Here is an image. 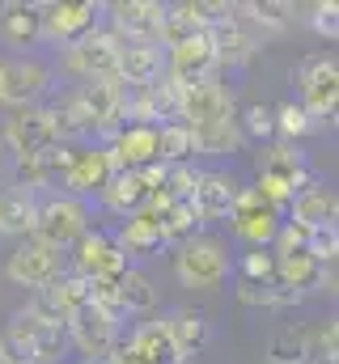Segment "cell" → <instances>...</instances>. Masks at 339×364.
Listing matches in <instances>:
<instances>
[{
	"mask_svg": "<svg viewBox=\"0 0 339 364\" xmlns=\"http://www.w3.org/2000/svg\"><path fill=\"white\" fill-rule=\"evenodd\" d=\"M145 199H149V191H145V182H140L136 170H119V174H110L106 186H102V203L110 212H119V216H136L145 208Z\"/></svg>",
	"mask_w": 339,
	"mask_h": 364,
	"instance_id": "29",
	"label": "cell"
},
{
	"mask_svg": "<svg viewBox=\"0 0 339 364\" xmlns=\"http://www.w3.org/2000/svg\"><path fill=\"white\" fill-rule=\"evenodd\" d=\"M276 114V132L280 136H288V140H301V136H310V132H318L323 123L306 110V106H297V102H284L280 110H271Z\"/></svg>",
	"mask_w": 339,
	"mask_h": 364,
	"instance_id": "38",
	"label": "cell"
},
{
	"mask_svg": "<svg viewBox=\"0 0 339 364\" xmlns=\"http://www.w3.org/2000/svg\"><path fill=\"white\" fill-rule=\"evenodd\" d=\"M115 246L123 250V259H127V255L145 259V255H153L157 246H166L157 216H153V212H145V208H140L136 216H127V220H123V229H119V237H115Z\"/></svg>",
	"mask_w": 339,
	"mask_h": 364,
	"instance_id": "28",
	"label": "cell"
},
{
	"mask_svg": "<svg viewBox=\"0 0 339 364\" xmlns=\"http://www.w3.org/2000/svg\"><path fill=\"white\" fill-rule=\"evenodd\" d=\"M271 364H306V326H280L267 343Z\"/></svg>",
	"mask_w": 339,
	"mask_h": 364,
	"instance_id": "37",
	"label": "cell"
},
{
	"mask_svg": "<svg viewBox=\"0 0 339 364\" xmlns=\"http://www.w3.org/2000/svg\"><path fill=\"white\" fill-rule=\"evenodd\" d=\"M115 77L127 90H149L162 77V47L157 43H119V60H115Z\"/></svg>",
	"mask_w": 339,
	"mask_h": 364,
	"instance_id": "18",
	"label": "cell"
},
{
	"mask_svg": "<svg viewBox=\"0 0 339 364\" xmlns=\"http://www.w3.org/2000/svg\"><path fill=\"white\" fill-rule=\"evenodd\" d=\"M64 335H68V343L81 352L85 360H98V356H110V352H115V343H119V322H115L110 314H102L98 305H85L81 314L68 318Z\"/></svg>",
	"mask_w": 339,
	"mask_h": 364,
	"instance_id": "9",
	"label": "cell"
},
{
	"mask_svg": "<svg viewBox=\"0 0 339 364\" xmlns=\"http://www.w3.org/2000/svg\"><path fill=\"white\" fill-rule=\"evenodd\" d=\"M297 85H301V106H306L318 123L335 119V110H339V64L335 60L310 55V60L301 64V73H297Z\"/></svg>",
	"mask_w": 339,
	"mask_h": 364,
	"instance_id": "5",
	"label": "cell"
},
{
	"mask_svg": "<svg viewBox=\"0 0 339 364\" xmlns=\"http://www.w3.org/2000/svg\"><path fill=\"white\" fill-rule=\"evenodd\" d=\"M85 364H110V356H98V360H85Z\"/></svg>",
	"mask_w": 339,
	"mask_h": 364,
	"instance_id": "47",
	"label": "cell"
},
{
	"mask_svg": "<svg viewBox=\"0 0 339 364\" xmlns=\"http://www.w3.org/2000/svg\"><path fill=\"white\" fill-rule=\"evenodd\" d=\"M174 275L182 288H221L229 275V255L212 237H191L174 255Z\"/></svg>",
	"mask_w": 339,
	"mask_h": 364,
	"instance_id": "2",
	"label": "cell"
},
{
	"mask_svg": "<svg viewBox=\"0 0 339 364\" xmlns=\"http://www.w3.org/2000/svg\"><path fill=\"white\" fill-rule=\"evenodd\" d=\"M47 85H51V68L47 64H38V60H0V102L21 110Z\"/></svg>",
	"mask_w": 339,
	"mask_h": 364,
	"instance_id": "15",
	"label": "cell"
},
{
	"mask_svg": "<svg viewBox=\"0 0 339 364\" xmlns=\"http://www.w3.org/2000/svg\"><path fill=\"white\" fill-rule=\"evenodd\" d=\"M110 364H145L136 356V348L132 343H115V352H110Z\"/></svg>",
	"mask_w": 339,
	"mask_h": 364,
	"instance_id": "46",
	"label": "cell"
},
{
	"mask_svg": "<svg viewBox=\"0 0 339 364\" xmlns=\"http://www.w3.org/2000/svg\"><path fill=\"white\" fill-rule=\"evenodd\" d=\"M238 301L251 305V309H288V305L301 301V292H293V288H284V284H276V279H267V284L242 279V284H238Z\"/></svg>",
	"mask_w": 339,
	"mask_h": 364,
	"instance_id": "34",
	"label": "cell"
},
{
	"mask_svg": "<svg viewBox=\"0 0 339 364\" xmlns=\"http://www.w3.org/2000/svg\"><path fill=\"white\" fill-rule=\"evenodd\" d=\"M115 60H119V38H115L110 30H89L85 38L68 43V51H64L68 73H77L85 81L115 77Z\"/></svg>",
	"mask_w": 339,
	"mask_h": 364,
	"instance_id": "10",
	"label": "cell"
},
{
	"mask_svg": "<svg viewBox=\"0 0 339 364\" xmlns=\"http://www.w3.org/2000/svg\"><path fill=\"white\" fill-rule=\"evenodd\" d=\"M81 97H85V106H89L93 132H102V136L115 140L127 127V97L132 93L119 85V77H98V81L81 85Z\"/></svg>",
	"mask_w": 339,
	"mask_h": 364,
	"instance_id": "7",
	"label": "cell"
},
{
	"mask_svg": "<svg viewBox=\"0 0 339 364\" xmlns=\"http://www.w3.org/2000/svg\"><path fill=\"white\" fill-rule=\"evenodd\" d=\"M73 250H77V255H73V275H81L85 284L119 279V275L127 272V259H123V250L115 246L110 233H98V229H93V233H85Z\"/></svg>",
	"mask_w": 339,
	"mask_h": 364,
	"instance_id": "8",
	"label": "cell"
},
{
	"mask_svg": "<svg viewBox=\"0 0 339 364\" xmlns=\"http://www.w3.org/2000/svg\"><path fill=\"white\" fill-rule=\"evenodd\" d=\"M89 233V208L73 195H56L47 203H38V220H34V242L51 246V250H68Z\"/></svg>",
	"mask_w": 339,
	"mask_h": 364,
	"instance_id": "1",
	"label": "cell"
},
{
	"mask_svg": "<svg viewBox=\"0 0 339 364\" xmlns=\"http://www.w3.org/2000/svg\"><path fill=\"white\" fill-rule=\"evenodd\" d=\"M259 174H271V178L288 182L293 191L297 186H306V157L293 149V144H276V149H267V153H259Z\"/></svg>",
	"mask_w": 339,
	"mask_h": 364,
	"instance_id": "31",
	"label": "cell"
},
{
	"mask_svg": "<svg viewBox=\"0 0 339 364\" xmlns=\"http://www.w3.org/2000/svg\"><path fill=\"white\" fill-rule=\"evenodd\" d=\"M166 331H170V343H174V352H178L182 364H187V356H195V352H204V348L212 343V322H208L199 309H178V314H170Z\"/></svg>",
	"mask_w": 339,
	"mask_h": 364,
	"instance_id": "20",
	"label": "cell"
},
{
	"mask_svg": "<svg viewBox=\"0 0 339 364\" xmlns=\"http://www.w3.org/2000/svg\"><path fill=\"white\" fill-rule=\"evenodd\" d=\"M34 220H38L34 191H21V186L0 191V237H30Z\"/></svg>",
	"mask_w": 339,
	"mask_h": 364,
	"instance_id": "23",
	"label": "cell"
},
{
	"mask_svg": "<svg viewBox=\"0 0 339 364\" xmlns=\"http://www.w3.org/2000/svg\"><path fill=\"white\" fill-rule=\"evenodd\" d=\"M162 4L153 0H115L110 4V34L119 43H157Z\"/></svg>",
	"mask_w": 339,
	"mask_h": 364,
	"instance_id": "16",
	"label": "cell"
},
{
	"mask_svg": "<svg viewBox=\"0 0 339 364\" xmlns=\"http://www.w3.org/2000/svg\"><path fill=\"white\" fill-rule=\"evenodd\" d=\"M288 220H297V225H306V229H318V225H335V191H327V186H318V182H306L297 195H293V203H288Z\"/></svg>",
	"mask_w": 339,
	"mask_h": 364,
	"instance_id": "25",
	"label": "cell"
},
{
	"mask_svg": "<svg viewBox=\"0 0 339 364\" xmlns=\"http://www.w3.org/2000/svg\"><path fill=\"white\" fill-rule=\"evenodd\" d=\"M0 170H4V144H0Z\"/></svg>",
	"mask_w": 339,
	"mask_h": 364,
	"instance_id": "48",
	"label": "cell"
},
{
	"mask_svg": "<svg viewBox=\"0 0 339 364\" xmlns=\"http://www.w3.org/2000/svg\"><path fill=\"white\" fill-rule=\"evenodd\" d=\"M115 288H119V309H123V314H149V309L157 305L153 279L145 272H136V267H127V272L119 275Z\"/></svg>",
	"mask_w": 339,
	"mask_h": 364,
	"instance_id": "32",
	"label": "cell"
},
{
	"mask_svg": "<svg viewBox=\"0 0 339 364\" xmlns=\"http://www.w3.org/2000/svg\"><path fill=\"white\" fill-rule=\"evenodd\" d=\"M306 237H310V229L306 225H297V220H280V233H276V255L271 259H288V255H301L306 250Z\"/></svg>",
	"mask_w": 339,
	"mask_h": 364,
	"instance_id": "43",
	"label": "cell"
},
{
	"mask_svg": "<svg viewBox=\"0 0 339 364\" xmlns=\"http://www.w3.org/2000/svg\"><path fill=\"white\" fill-rule=\"evenodd\" d=\"M229 220H234V233L242 242H251L254 250H267L276 242V233H280V212L271 203H263L254 186H238V199H234Z\"/></svg>",
	"mask_w": 339,
	"mask_h": 364,
	"instance_id": "6",
	"label": "cell"
},
{
	"mask_svg": "<svg viewBox=\"0 0 339 364\" xmlns=\"http://www.w3.org/2000/svg\"><path fill=\"white\" fill-rule=\"evenodd\" d=\"M89 305V284L81 275H60L56 284H47L43 292H34L30 301V314L38 322H56V326H68L73 314H81Z\"/></svg>",
	"mask_w": 339,
	"mask_h": 364,
	"instance_id": "11",
	"label": "cell"
},
{
	"mask_svg": "<svg viewBox=\"0 0 339 364\" xmlns=\"http://www.w3.org/2000/svg\"><path fill=\"white\" fill-rule=\"evenodd\" d=\"M0 9H4V4H0Z\"/></svg>",
	"mask_w": 339,
	"mask_h": 364,
	"instance_id": "49",
	"label": "cell"
},
{
	"mask_svg": "<svg viewBox=\"0 0 339 364\" xmlns=\"http://www.w3.org/2000/svg\"><path fill=\"white\" fill-rule=\"evenodd\" d=\"M238 132L251 136V140H267V136H276V114H271L263 102H251V106L238 114Z\"/></svg>",
	"mask_w": 339,
	"mask_h": 364,
	"instance_id": "40",
	"label": "cell"
},
{
	"mask_svg": "<svg viewBox=\"0 0 339 364\" xmlns=\"http://www.w3.org/2000/svg\"><path fill=\"white\" fill-rule=\"evenodd\" d=\"M0 38L9 47H30L43 38V4H26V0H13L0 9Z\"/></svg>",
	"mask_w": 339,
	"mask_h": 364,
	"instance_id": "21",
	"label": "cell"
},
{
	"mask_svg": "<svg viewBox=\"0 0 339 364\" xmlns=\"http://www.w3.org/2000/svg\"><path fill=\"white\" fill-rule=\"evenodd\" d=\"M234 13H246L263 34H284V30H288L293 4H280V0H251V4H238Z\"/></svg>",
	"mask_w": 339,
	"mask_h": 364,
	"instance_id": "36",
	"label": "cell"
},
{
	"mask_svg": "<svg viewBox=\"0 0 339 364\" xmlns=\"http://www.w3.org/2000/svg\"><path fill=\"white\" fill-rule=\"evenodd\" d=\"M234 199H238V182L229 174H199L191 191V208L199 212V220H229Z\"/></svg>",
	"mask_w": 339,
	"mask_h": 364,
	"instance_id": "19",
	"label": "cell"
},
{
	"mask_svg": "<svg viewBox=\"0 0 339 364\" xmlns=\"http://www.w3.org/2000/svg\"><path fill=\"white\" fill-rule=\"evenodd\" d=\"M157 225H162V237L166 242H191L195 229H199V212L191 208V199H170L166 208L157 212Z\"/></svg>",
	"mask_w": 339,
	"mask_h": 364,
	"instance_id": "33",
	"label": "cell"
},
{
	"mask_svg": "<svg viewBox=\"0 0 339 364\" xmlns=\"http://www.w3.org/2000/svg\"><path fill=\"white\" fill-rule=\"evenodd\" d=\"M204 38H208V47H212L217 64L242 68V64H251V60H254V38L246 34L242 17H234V4H229V9H225V13H221L217 21H208Z\"/></svg>",
	"mask_w": 339,
	"mask_h": 364,
	"instance_id": "14",
	"label": "cell"
},
{
	"mask_svg": "<svg viewBox=\"0 0 339 364\" xmlns=\"http://www.w3.org/2000/svg\"><path fill=\"white\" fill-rule=\"evenodd\" d=\"M187 157H191L187 123H162L157 127V161L162 166H187Z\"/></svg>",
	"mask_w": 339,
	"mask_h": 364,
	"instance_id": "35",
	"label": "cell"
},
{
	"mask_svg": "<svg viewBox=\"0 0 339 364\" xmlns=\"http://www.w3.org/2000/svg\"><path fill=\"white\" fill-rule=\"evenodd\" d=\"M64 348H68L64 326H56V322H38V331H34V352H38V364L60 360V352H64Z\"/></svg>",
	"mask_w": 339,
	"mask_h": 364,
	"instance_id": "41",
	"label": "cell"
},
{
	"mask_svg": "<svg viewBox=\"0 0 339 364\" xmlns=\"http://www.w3.org/2000/svg\"><path fill=\"white\" fill-rule=\"evenodd\" d=\"M89 30H98V4L93 0H56L43 4V34L51 43H77Z\"/></svg>",
	"mask_w": 339,
	"mask_h": 364,
	"instance_id": "13",
	"label": "cell"
},
{
	"mask_svg": "<svg viewBox=\"0 0 339 364\" xmlns=\"http://www.w3.org/2000/svg\"><path fill=\"white\" fill-rule=\"evenodd\" d=\"M217 119H238V102L234 93L217 81H199L178 97V123L199 127V123H217Z\"/></svg>",
	"mask_w": 339,
	"mask_h": 364,
	"instance_id": "12",
	"label": "cell"
},
{
	"mask_svg": "<svg viewBox=\"0 0 339 364\" xmlns=\"http://www.w3.org/2000/svg\"><path fill=\"white\" fill-rule=\"evenodd\" d=\"M310 26H314V34L335 38V34H339V4H335V0L314 4V9H310Z\"/></svg>",
	"mask_w": 339,
	"mask_h": 364,
	"instance_id": "45",
	"label": "cell"
},
{
	"mask_svg": "<svg viewBox=\"0 0 339 364\" xmlns=\"http://www.w3.org/2000/svg\"><path fill=\"white\" fill-rule=\"evenodd\" d=\"M187 132H191V153H204V157H229L246 144V136L238 132V119H217V123L187 127Z\"/></svg>",
	"mask_w": 339,
	"mask_h": 364,
	"instance_id": "26",
	"label": "cell"
},
{
	"mask_svg": "<svg viewBox=\"0 0 339 364\" xmlns=\"http://www.w3.org/2000/svg\"><path fill=\"white\" fill-rule=\"evenodd\" d=\"M195 182H199V174L191 170V166H166V174H162V195L166 199H191V191H195Z\"/></svg>",
	"mask_w": 339,
	"mask_h": 364,
	"instance_id": "42",
	"label": "cell"
},
{
	"mask_svg": "<svg viewBox=\"0 0 339 364\" xmlns=\"http://www.w3.org/2000/svg\"><path fill=\"white\" fill-rule=\"evenodd\" d=\"M4 275H9V284H17V288L43 292L47 284H56V279L64 275V255L51 250V246H43V242H34V237H26L17 250H9Z\"/></svg>",
	"mask_w": 339,
	"mask_h": 364,
	"instance_id": "3",
	"label": "cell"
},
{
	"mask_svg": "<svg viewBox=\"0 0 339 364\" xmlns=\"http://www.w3.org/2000/svg\"><path fill=\"white\" fill-rule=\"evenodd\" d=\"M242 279H251V284L276 279V259H271L267 250H251V255L242 259Z\"/></svg>",
	"mask_w": 339,
	"mask_h": 364,
	"instance_id": "44",
	"label": "cell"
},
{
	"mask_svg": "<svg viewBox=\"0 0 339 364\" xmlns=\"http://www.w3.org/2000/svg\"><path fill=\"white\" fill-rule=\"evenodd\" d=\"M0 144H4V153H13L17 161H30V157H43L47 149H56L60 140H56V132H51L47 110H38V106H21V110L4 123Z\"/></svg>",
	"mask_w": 339,
	"mask_h": 364,
	"instance_id": "4",
	"label": "cell"
},
{
	"mask_svg": "<svg viewBox=\"0 0 339 364\" xmlns=\"http://www.w3.org/2000/svg\"><path fill=\"white\" fill-rule=\"evenodd\" d=\"M217 68H221V64H217V55H212V47H208L204 34L191 38V43L170 47V81H174L178 90H191V85H199V81H212Z\"/></svg>",
	"mask_w": 339,
	"mask_h": 364,
	"instance_id": "17",
	"label": "cell"
},
{
	"mask_svg": "<svg viewBox=\"0 0 339 364\" xmlns=\"http://www.w3.org/2000/svg\"><path fill=\"white\" fill-rule=\"evenodd\" d=\"M47 119H51V132H56V140H60V144L93 132V119H89V106H85L81 90L60 93V97L47 106Z\"/></svg>",
	"mask_w": 339,
	"mask_h": 364,
	"instance_id": "22",
	"label": "cell"
},
{
	"mask_svg": "<svg viewBox=\"0 0 339 364\" xmlns=\"http://www.w3.org/2000/svg\"><path fill=\"white\" fill-rule=\"evenodd\" d=\"M306 255H310L314 263L331 267L335 255H339V229L335 225H318V229H310V237H306Z\"/></svg>",
	"mask_w": 339,
	"mask_h": 364,
	"instance_id": "39",
	"label": "cell"
},
{
	"mask_svg": "<svg viewBox=\"0 0 339 364\" xmlns=\"http://www.w3.org/2000/svg\"><path fill=\"white\" fill-rule=\"evenodd\" d=\"M127 343L136 348V356L145 364H182L178 352H174V343H170L166 322H145V326H136Z\"/></svg>",
	"mask_w": 339,
	"mask_h": 364,
	"instance_id": "30",
	"label": "cell"
},
{
	"mask_svg": "<svg viewBox=\"0 0 339 364\" xmlns=\"http://www.w3.org/2000/svg\"><path fill=\"white\" fill-rule=\"evenodd\" d=\"M34 331H38V318H34L30 309L13 314V322H9L4 335H0V364H38Z\"/></svg>",
	"mask_w": 339,
	"mask_h": 364,
	"instance_id": "27",
	"label": "cell"
},
{
	"mask_svg": "<svg viewBox=\"0 0 339 364\" xmlns=\"http://www.w3.org/2000/svg\"><path fill=\"white\" fill-rule=\"evenodd\" d=\"M110 174H115V170H110V161H106V149H85V153H73V161H68V170H64V186L73 191V199H77V195H93V191L106 186Z\"/></svg>",
	"mask_w": 339,
	"mask_h": 364,
	"instance_id": "24",
	"label": "cell"
}]
</instances>
